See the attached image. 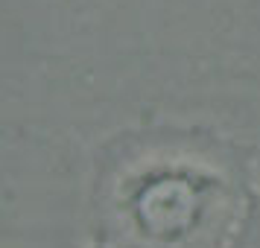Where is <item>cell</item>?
<instances>
[{"label":"cell","instance_id":"obj_3","mask_svg":"<svg viewBox=\"0 0 260 248\" xmlns=\"http://www.w3.org/2000/svg\"><path fill=\"white\" fill-rule=\"evenodd\" d=\"M91 248H103V245H96V242H91Z\"/></svg>","mask_w":260,"mask_h":248},{"label":"cell","instance_id":"obj_2","mask_svg":"<svg viewBox=\"0 0 260 248\" xmlns=\"http://www.w3.org/2000/svg\"><path fill=\"white\" fill-rule=\"evenodd\" d=\"M231 248H260V187L248 204V213L240 225V231H237Z\"/></svg>","mask_w":260,"mask_h":248},{"label":"cell","instance_id":"obj_1","mask_svg":"<svg viewBox=\"0 0 260 248\" xmlns=\"http://www.w3.org/2000/svg\"><path fill=\"white\" fill-rule=\"evenodd\" d=\"M254 193L248 143L187 123L126 126L91 158V239L103 248H231Z\"/></svg>","mask_w":260,"mask_h":248}]
</instances>
